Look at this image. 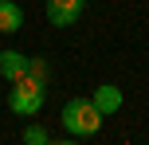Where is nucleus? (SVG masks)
<instances>
[{"label":"nucleus","instance_id":"f257e3e1","mask_svg":"<svg viewBox=\"0 0 149 145\" xmlns=\"http://www.w3.org/2000/svg\"><path fill=\"white\" fill-rule=\"evenodd\" d=\"M43 98H47L43 78L24 75V78H16L12 90H8V110H12V114H20V118H31V114H39V110H43Z\"/></svg>","mask_w":149,"mask_h":145},{"label":"nucleus","instance_id":"f03ea898","mask_svg":"<svg viewBox=\"0 0 149 145\" xmlns=\"http://www.w3.org/2000/svg\"><path fill=\"white\" fill-rule=\"evenodd\" d=\"M63 130H67L71 137H90V133L102 130V110L90 98H71L67 106H63Z\"/></svg>","mask_w":149,"mask_h":145},{"label":"nucleus","instance_id":"7ed1b4c3","mask_svg":"<svg viewBox=\"0 0 149 145\" xmlns=\"http://www.w3.org/2000/svg\"><path fill=\"white\" fill-rule=\"evenodd\" d=\"M82 4H86V0H47V20H51L55 28H71L82 16Z\"/></svg>","mask_w":149,"mask_h":145},{"label":"nucleus","instance_id":"20e7f679","mask_svg":"<svg viewBox=\"0 0 149 145\" xmlns=\"http://www.w3.org/2000/svg\"><path fill=\"white\" fill-rule=\"evenodd\" d=\"M24 75H28V55L24 51H0V78L4 83H16Z\"/></svg>","mask_w":149,"mask_h":145},{"label":"nucleus","instance_id":"39448f33","mask_svg":"<svg viewBox=\"0 0 149 145\" xmlns=\"http://www.w3.org/2000/svg\"><path fill=\"white\" fill-rule=\"evenodd\" d=\"M94 102L98 110H102V118H110V114H118L122 110V90L118 86H110V83H102V86H94Z\"/></svg>","mask_w":149,"mask_h":145},{"label":"nucleus","instance_id":"423d86ee","mask_svg":"<svg viewBox=\"0 0 149 145\" xmlns=\"http://www.w3.org/2000/svg\"><path fill=\"white\" fill-rule=\"evenodd\" d=\"M24 28V8L16 0H0V31L4 35H16Z\"/></svg>","mask_w":149,"mask_h":145},{"label":"nucleus","instance_id":"0eeeda50","mask_svg":"<svg viewBox=\"0 0 149 145\" xmlns=\"http://www.w3.org/2000/svg\"><path fill=\"white\" fill-rule=\"evenodd\" d=\"M24 141H28V145H47L51 133H47L43 126H28V130H24Z\"/></svg>","mask_w":149,"mask_h":145}]
</instances>
